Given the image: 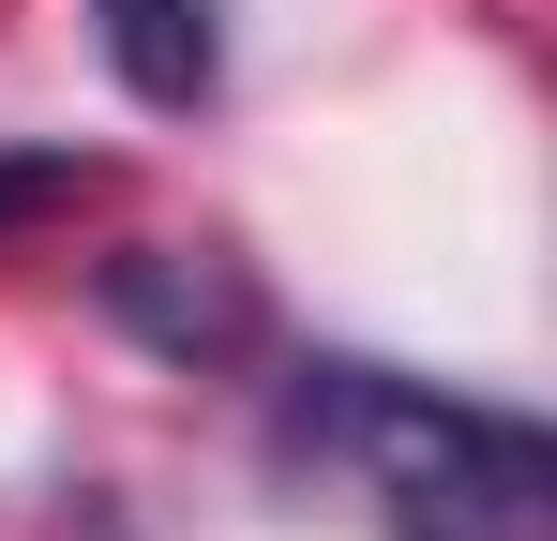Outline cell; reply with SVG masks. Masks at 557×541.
I'll return each mask as SVG.
<instances>
[{
	"instance_id": "277c9868",
	"label": "cell",
	"mask_w": 557,
	"mask_h": 541,
	"mask_svg": "<svg viewBox=\"0 0 557 541\" xmlns=\"http://www.w3.org/2000/svg\"><path fill=\"white\" fill-rule=\"evenodd\" d=\"M106 166L91 151H0V241H30V226H61V211H91Z\"/></svg>"
},
{
	"instance_id": "3957f363",
	"label": "cell",
	"mask_w": 557,
	"mask_h": 541,
	"mask_svg": "<svg viewBox=\"0 0 557 541\" xmlns=\"http://www.w3.org/2000/svg\"><path fill=\"white\" fill-rule=\"evenodd\" d=\"M91 15H106V61H121L136 105H211V76H226V15L211 0H91Z\"/></svg>"
},
{
	"instance_id": "7a4b0ae2",
	"label": "cell",
	"mask_w": 557,
	"mask_h": 541,
	"mask_svg": "<svg viewBox=\"0 0 557 541\" xmlns=\"http://www.w3.org/2000/svg\"><path fill=\"white\" fill-rule=\"evenodd\" d=\"M106 316L151 331L166 361H242V347H257V286H242V256H182V241L106 270Z\"/></svg>"
},
{
	"instance_id": "6da1fadb",
	"label": "cell",
	"mask_w": 557,
	"mask_h": 541,
	"mask_svg": "<svg viewBox=\"0 0 557 541\" xmlns=\"http://www.w3.org/2000/svg\"><path fill=\"white\" fill-rule=\"evenodd\" d=\"M286 466L347 481L392 541H557V451L512 406L422 391L392 361H301L286 376Z\"/></svg>"
}]
</instances>
